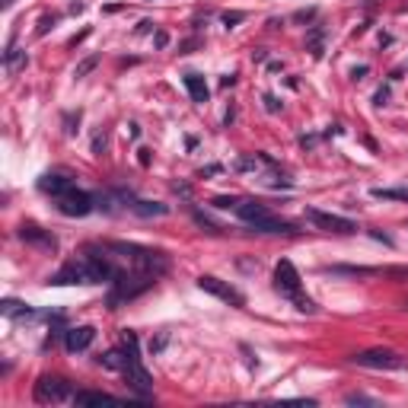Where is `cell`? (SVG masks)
Masks as SVG:
<instances>
[{
	"label": "cell",
	"instance_id": "cell-1",
	"mask_svg": "<svg viewBox=\"0 0 408 408\" xmlns=\"http://www.w3.org/2000/svg\"><path fill=\"white\" fill-rule=\"evenodd\" d=\"M121 351H125V370H121V373H125L128 386L137 392V399L150 402V399H153V379H150V373L144 370V364H140L137 335H134L131 329H125V335H121Z\"/></svg>",
	"mask_w": 408,
	"mask_h": 408
},
{
	"label": "cell",
	"instance_id": "cell-2",
	"mask_svg": "<svg viewBox=\"0 0 408 408\" xmlns=\"http://www.w3.org/2000/svg\"><path fill=\"white\" fill-rule=\"evenodd\" d=\"M274 290L281 297H287V300L294 303L300 312H316V303H312L309 297H303L300 274H297L294 262H287V258H281V262L274 265Z\"/></svg>",
	"mask_w": 408,
	"mask_h": 408
},
{
	"label": "cell",
	"instance_id": "cell-3",
	"mask_svg": "<svg viewBox=\"0 0 408 408\" xmlns=\"http://www.w3.org/2000/svg\"><path fill=\"white\" fill-rule=\"evenodd\" d=\"M357 367H370V370H405L408 367V357L396 354V351H386V348H376V351H360V354L351 357Z\"/></svg>",
	"mask_w": 408,
	"mask_h": 408
},
{
	"label": "cell",
	"instance_id": "cell-4",
	"mask_svg": "<svg viewBox=\"0 0 408 408\" xmlns=\"http://www.w3.org/2000/svg\"><path fill=\"white\" fill-rule=\"evenodd\" d=\"M48 284L61 287V284H96V281H93V268L86 262V255H80V258H70V262L61 265V271H54L48 277Z\"/></svg>",
	"mask_w": 408,
	"mask_h": 408
},
{
	"label": "cell",
	"instance_id": "cell-5",
	"mask_svg": "<svg viewBox=\"0 0 408 408\" xmlns=\"http://www.w3.org/2000/svg\"><path fill=\"white\" fill-rule=\"evenodd\" d=\"M54 201H58V210L64 217H86L90 210H96V195L80 192V188H70L67 195H61Z\"/></svg>",
	"mask_w": 408,
	"mask_h": 408
},
{
	"label": "cell",
	"instance_id": "cell-6",
	"mask_svg": "<svg viewBox=\"0 0 408 408\" xmlns=\"http://www.w3.org/2000/svg\"><path fill=\"white\" fill-rule=\"evenodd\" d=\"M64 399H73L67 379H61V376H38V383H35V402L51 405V402H64Z\"/></svg>",
	"mask_w": 408,
	"mask_h": 408
},
{
	"label": "cell",
	"instance_id": "cell-7",
	"mask_svg": "<svg viewBox=\"0 0 408 408\" xmlns=\"http://www.w3.org/2000/svg\"><path fill=\"white\" fill-rule=\"evenodd\" d=\"M198 287L204 290V294H214L217 300H223L230 306H246V297H242L239 290L230 287L227 281H220V277H214V274H201L198 277Z\"/></svg>",
	"mask_w": 408,
	"mask_h": 408
},
{
	"label": "cell",
	"instance_id": "cell-8",
	"mask_svg": "<svg viewBox=\"0 0 408 408\" xmlns=\"http://www.w3.org/2000/svg\"><path fill=\"white\" fill-rule=\"evenodd\" d=\"M306 217H309L312 223H316L319 230H329V233H357V223L348 220V217H338V214H325V210H306Z\"/></svg>",
	"mask_w": 408,
	"mask_h": 408
},
{
	"label": "cell",
	"instance_id": "cell-9",
	"mask_svg": "<svg viewBox=\"0 0 408 408\" xmlns=\"http://www.w3.org/2000/svg\"><path fill=\"white\" fill-rule=\"evenodd\" d=\"M93 338H96V329H93V325H77V329L64 332V348L70 351V354H80V351H86L93 344Z\"/></svg>",
	"mask_w": 408,
	"mask_h": 408
},
{
	"label": "cell",
	"instance_id": "cell-10",
	"mask_svg": "<svg viewBox=\"0 0 408 408\" xmlns=\"http://www.w3.org/2000/svg\"><path fill=\"white\" fill-rule=\"evenodd\" d=\"M19 239L32 242V246H42V249H48V252L58 249V239H54L51 233H45L42 227H35V223H23V227H19Z\"/></svg>",
	"mask_w": 408,
	"mask_h": 408
},
{
	"label": "cell",
	"instance_id": "cell-11",
	"mask_svg": "<svg viewBox=\"0 0 408 408\" xmlns=\"http://www.w3.org/2000/svg\"><path fill=\"white\" fill-rule=\"evenodd\" d=\"M236 217L246 220L249 227H255V223H262L265 217H271V210L265 207L262 201H242V204H236Z\"/></svg>",
	"mask_w": 408,
	"mask_h": 408
},
{
	"label": "cell",
	"instance_id": "cell-12",
	"mask_svg": "<svg viewBox=\"0 0 408 408\" xmlns=\"http://www.w3.org/2000/svg\"><path fill=\"white\" fill-rule=\"evenodd\" d=\"M38 188H42L45 195H51V198H61V195H67V192L73 188V182L64 179V175L48 172V175H42V179H38Z\"/></svg>",
	"mask_w": 408,
	"mask_h": 408
},
{
	"label": "cell",
	"instance_id": "cell-13",
	"mask_svg": "<svg viewBox=\"0 0 408 408\" xmlns=\"http://www.w3.org/2000/svg\"><path fill=\"white\" fill-rule=\"evenodd\" d=\"M182 83H185V90H188V96H192V102H198V105H204V102H207L210 90H207V83H204L201 73H185V77H182Z\"/></svg>",
	"mask_w": 408,
	"mask_h": 408
},
{
	"label": "cell",
	"instance_id": "cell-14",
	"mask_svg": "<svg viewBox=\"0 0 408 408\" xmlns=\"http://www.w3.org/2000/svg\"><path fill=\"white\" fill-rule=\"evenodd\" d=\"M128 207L134 210L137 217H166L169 214V204H160V201H140V198H131Z\"/></svg>",
	"mask_w": 408,
	"mask_h": 408
},
{
	"label": "cell",
	"instance_id": "cell-15",
	"mask_svg": "<svg viewBox=\"0 0 408 408\" xmlns=\"http://www.w3.org/2000/svg\"><path fill=\"white\" fill-rule=\"evenodd\" d=\"M73 405H102V402H118L115 396H108V392H93V389H80V392H73V399H70Z\"/></svg>",
	"mask_w": 408,
	"mask_h": 408
},
{
	"label": "cell",
	"instance_id": "cell-16",
	"mask_svg": "<svg viewBox=\"0 0 408 408\" xmlns=\"http://www.w3.org/2000/svg\"><path fill=\"white\" fill-rule=\"evenodd\" d=\"M0 309H3V316H10V319L35 316V309H32V306H26V303H19V300H3V303H0Z\"/></svg>",
	"mask_w": 408,
	"mask_h": 408
},
{
	"label": "cell",
	"instance_id": "cell-17",
	"mask_svg": "<svg viewBox=\"0 0 408 408\" xmlns=\"http://www.w3.org/2000/svg\"><path fill=\"white\" fill-rule=\"evenodd\" d=\"M373 198H383V201H408V188H373Z\"/></svg>",
	"mask_w": 408,
	"mask_h": 408
},
{
	"label": "cell",
	"instance_id": "cell-18",
	"mask_svg": "<svg viewBox=\"0 0 408 408\" xmlns=\"http://www.w3.org/2000/svg\"><path fill=\"white\" fill-rule=\"evenodd\" d=\"M322 35H325L322 26H316V29L309 32V51H312V58H322Z\"/></svg>",
	"mask_w": 408,
	"mask_h": 408
},
{
	"label": "cell",
	"instance_id": "cell-19",
	"mask_svg": "<svg viewBox=\"0 0 408 408\" xmlns=\"http://www.w3.org/2000/svg\"><path fill=\"white\" fill-rule=\"evenodd\" d=\"M325 274H373V268H344V265H332V268H322Z\"/></svg>",
	"mask_w": 408,
	"mask_h": 408
},
{
	"label": "cell",
	"instance_id": "cell-20",
	"mask_svg": "<svg viewBox=\"0 0 408 408\" xmlns=\"http://www.w3.org/2000/svg\"><path fill=\"white\" fill-rule=\"evenodd\" d=\"M19 64H26V54H19V51L10 45V48H6V67H10V70H16Z\"/></svg>",
	"mask_w": 408,
	"mask_h": 408
},
{
	"label": "cell",
	"instance_id": "cell-21",
	"mask_svg": "<svg viewBox=\"0 0 408 408\" xmlns=\"http://www.w3.org/2000/svg\"><path fill=\"white\" fill-rule=\"evenodd\" d=\"M242 19H246V13H242V10H233V13H223V26H227V29H236V26H239Z\"/></svg>",
	"mask_w": 408,
	"mask_h": 408
},
{
	"label": "cell",
	"instance_id": "cell-22",
	"mask_svg": "<svg viewBox=\"0 0 408 408\" xmlns=\"http://www.w3.org/2000/svg\"><path fill=\"white\" fill-rule=\"evenodd\" d=\"M96 64H99V58H96V54H93V58H86L83 64H77V70H73V77H86V73H90V70H93V67H96Z\"/></svg>",
	"mask_w": 408,
	"mask_h": 408
},
{
	"label": "cell",
	"instance_id": "cell-23",
	"mask_svg": "<svg viewBox=\"0 0 408 408\" xmlns=\"http://www.w3.org/2000/svg\"><path fill=\"white\" fill-rule=\"evenodd\" d=\"M348 405H376V399H370V396H364V392H351L348 399H344Z\"/></svg>",
	"mask_w": 408,
	"mask_h": 408
},
{
	"label": "cell",
	"instance_id": "cell-24",
	"mask_svg": "<svg viewBox=\"0 0 408 408\" xmlns=\"http://www.w3.org/2000/svg\"><path fill=\"white\" fill-rule=\"evenodd\" d=\"M210 204H214V207H220V210H236V204H239V201H236V198H227V195H220V198H214Z\"/></svg>",
	"mask_w": 408,
	"mask_h": 408
},
{
	"label": "cell",
	"instance_id": "cell-25",
	"mask_svg": "<svg viewBox=\"0 0 408 408\" xmlns=\"http://www.w3.org/2000/svg\"><path fill=\"white\" fill-rule=\"evenodd\" d=\"M166 341H169V332H160V338L150 341V351H153V354H156V351H163V348H166Z\"/></svg>",
	"mask_w": 408,
	"mask_h": 408
},
{
	"label": "cell",
	"instance_id": "cell-26",
	"mask_svg": "<svg viewBox=\"0 0 408 408\" xmlns=\"http://www.w3.org/2000/svg\"><path fill=\"white\" fill-rule=\"evenodd\" d=\"M54 23H58V16H45V19H42V26H38V35H45V32H48Z\"/></svg>",
	"mask_w": 408,
	"mask_h": 408
},
{
	"label": "cell",
	"instance_id": "cell-27",
	"mask_svg": "<svg viewBox=\"0 0 408 408\" xmlns=\"http://www.w3.org/2000/svg\"><path fill=\"white\" fill-rule=\"evenodd\" d=\"M105 150V134H96V137H93V153H102Z\"/></svg>",
	"mask_w": 408,
	"mask_h": 408
},
{
	"label": "cell",
	"instance_id": "cell-28",
	"mask_svg": "<svg viewBox=\"0 0 408 408\" xmlns=\"http://www.w3.org/2000/svg\"><path fill=\"white\" fill-rule=\"evenodd\" d=\"M265 108H268V112H281V102L274 96H265Z\"/></svg>",
	"mask_w": 408,
	"mask_h": 408
},
{
	"label": "cell",
	"instance_id": "cell-29",
	"mask_svg": "<svg viewBox=\"0 0 408 408\" xmlns=\"http://www.w3.org/2000/svg\"><path fill=\"white\" fill-rule=\"evenodd\" d=\"M367 70H370V67H367V64H360V67H354V70H351V77H354V80H360Z\"/></svg>",
	"mask_w": 408,
	"mask_h": 408
},
{
	"label": "cell",
	"instance_id": "cell-30",
	"mask_svg": "<svg viewBox=\"0 0 408 408\" xmlns=\"http://www.w3.org/2000/svg\"><path fill=\"white\" fill-rule=\"evenodd\" d=\"M373 99H376V105H386V99H389V90H379Z\"/></svg>",
	"mask_w": 408,
	"mask_h": 408
},
{
	"label": "cell",
	"instance_id": "cell-31",
	"mask_svg": "<svg viewBox=\"0 0 408 408\" xmlns=\"http://www.w3.org/2000/svg\"><path fill=\"white\" fill-rule=\"evenodd\" d=\"M312 16H316V10H300V13H297V19H300V23H306V19H312Z\"/></svg>",
	"mask_w": 408,
	"mask_h": 408
},
{
	"label": "cell",
	"instance_id": "cell-32",
	"mask_svg": "<svg viewBox=\"0 0 408 408\" xmlns=\"http://www.w3.org/2000/svg\"><path fill=\"white\" fill-rule=\"evenodd\" d=\"M166 42H169L166 32H156V48H166Z\"/></svg>",
	"mask_w": 408,
	"mask_h": 408
},
{
	"label": "cell",
	"instance_id": "cell-33",
	"mask_svg": "<svg viewBox=\"0 0 408 408\" xmlns=\"http://www.w3.org/2000/svg\"><path fill=\"white\" fill-rule=\"evenodd\" d=\"M214 172H223V166H207V169H201V175H214Z\"/></svg>",
	"mask_w": 408,
	"mask_h": 408
},
{
	"label": "cell",
	"instance_id": "cell-34",
	"mask_svg": "<svg viewBox=\"0 0 408 408\" xmlns=\"http://www.w3.org/2000/svg\"><path fill=\"white\" fill-rule=\"evenodd\" d=\"M137 32H153V23H150V19H144V23H140V29Z\"/></svg>",
	"mask_w": 408,
	"mask_h": 408
},
{
	"label": "cell",
	"instance_id": "cell-35",
	"mask_svg": "<svg viewBox=\"0 0 408 408\" xmlns=\"http://www.w3.org/2000/svg\"><path fill=\"white\" fill-rule=\"evenodd\" d=\"M252 58H255V61H265V58H268V51H265V48H258V51H252Z\"/></svg>",
	"mask_w": 408,
	"mask_h": 408
},
{
	"label": "cell",
	"instance_id": "cell-36",
	"mask_svg": "<svg viewBox=\"0 0 408 408\" xmlns=\"http://www.w3.org/2000/svg\"><path fill=\"white\" fill-rule=\"evenodd\" d=\"M3 3H13V0H3Z\"/></svg>",
	"mask_w": 408,
	"mask_h": 408
}]
</instances>
